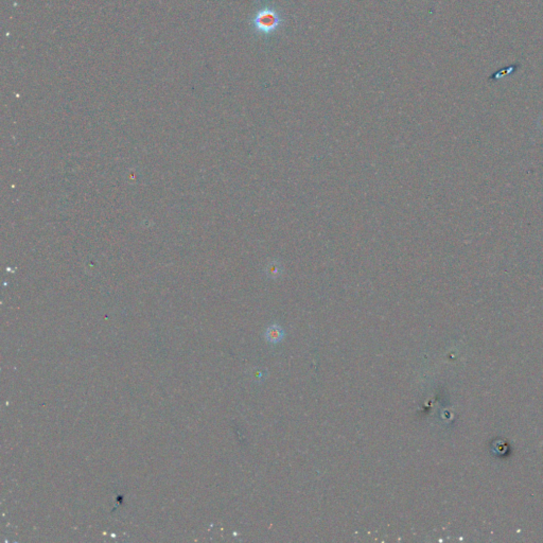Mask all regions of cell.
<instances>
[{
  "label": "cell",
  "instance_id": "obj_2",
  "mask_svg": "<svg viewBox=\"0 0 543 543\" xmlns=\"http://www.w3.org/2000/svg\"><path fill=\"white\" fill-rule=\"evenodd\" d=\"M267 337L268 341L278 342L282 337V330L278 326H272L267 330Z\"/></svg>",
  "mask_w": 543,
  "mask_h": 543
},
{
  "label": "cell",
  "instance_id": "obj_1",
  "mask_svg": "<svg viewBox=\"0 0 543 543\" xmlns=\"http://www.w3.org/2000/svg\"><path fill=\"white\" fill-rule=\"evenodd\" d=\"M280 23V17L275 10L265 9L258 12L254 19V26L258 32L272 33L277 29Z\"/></svg>",
  "mask_w": 543,
  "mask_h": 543
},
{
  "label": "cell",
  "instance_id": "obj_3",
  "mask_svg": "<svg viewBox=\"0 0 543 543\" xmlns=\"http://www.w3.org/2000/svg\"><path fill=\"white\" fill-rule=\"evenodd\" d=\"M279 269H280V267L277 266V265L274 263L273 266H272V265L268 266V274H269L270 276L276 277V276L279 274Z\"/></svg>",
  "mask_w": 543,
  "mask_h": 543
}]
</instances>
